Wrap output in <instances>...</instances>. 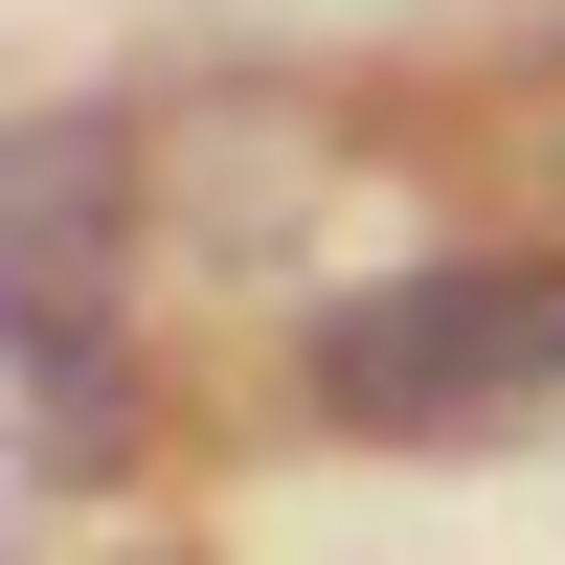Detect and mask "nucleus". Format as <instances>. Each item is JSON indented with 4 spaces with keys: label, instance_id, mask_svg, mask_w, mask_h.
<instances>
[{
    "label": "nucleus",
    "instance_id": "7ed1b4c3",
    "mask_svg": "<svg viewBox=\"0 0 565 565\" xmlns=\"http://www.w3.org/2000/svg\"><path fill=\"white\" fill-rule=\"evenodd\" d=\"M136 407H114V317H23V476H90Z\"/></svg>",
    "mask_w": 565,
    "mask_h": 565
},
{
    "label": "nucleus",
    "instance_id": "f03ea898",
    "mask_svg": "<svg viewBox=\"0 0 565 565\" xmlns=\"http://www.w3.org/2000/svg\"><path fill=\"white\" fill-rule=\"evenodd\" d=\"M68 249H114V136L23 114V317H68Z\"/></svg>",
    "mask_w": 565,
    "mask_h": 565
},
{
    "label": "nucleus",
    "instance_id": "f257e3e1",
    "mask_svg": "<svg viewBox=\"0 0 565 565\" xmlns=\"http://www.w3.org/2000/svg\"><path fill=\"white\" fill-rule=\"evenodd\" d=\"M317 430L362 452H521L565 430V249H430L317 317Z\"/></svg>",
    "mask_w": 565,
    "mask_h": 565
}]
</instances>
